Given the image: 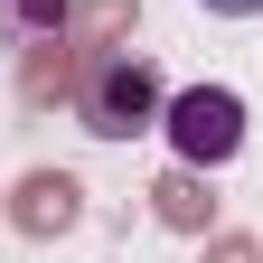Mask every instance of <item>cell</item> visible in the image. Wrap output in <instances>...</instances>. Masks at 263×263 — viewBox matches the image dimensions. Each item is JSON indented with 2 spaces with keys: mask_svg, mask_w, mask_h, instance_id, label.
Listing matches in <instances>:
<instances>
[{
  "mask_svg": "<svg viewBox=\"0 0 263 263\" xmlns=\"http://www.w3.org/2000/svg\"><path fill=\"white\" fill-rule=\"evenodd\" d=\"M160 113H170V85H160V66L151 57H94L85 66V85H76V122L94 132V141H132V132H160Z\"/></svg>",
  "mask_w": 263,
  "mask_h": 263,
  "instance_id": "6da1fadb",
  "label": "cell"
},
{
  "mask_svg": "<svg viewBox=\"0 0 263 263\" xmlns=\"http://www.w3.org/2000/svg\"><path fill=\"white\" fill-rule=\"evenodd\" d=\"M160 132H170V151H179V160L226 170V160L245 151V94H226V85H188V94H170Z\"/></svg>",
  "mask_w": 263,
  "mask_h": 263,
  "instance_id": "7a4b0ae2",
  "label": "cell"
},
{
  "mask_svg": "<svg viewBox=\"0 0 263 263\" xmlns=\"http://www.w3.org/2000/svg\"><path fill=\"white\" fill-rule=\"evenodd\" d=\"M197 10H216V19H263V0H197Z\"/></svg>",
  "mask_w": 263,
  "mask_h": 263,
  "instance_id": "3957f363",
  "label": "cell"
}]
</instances>
